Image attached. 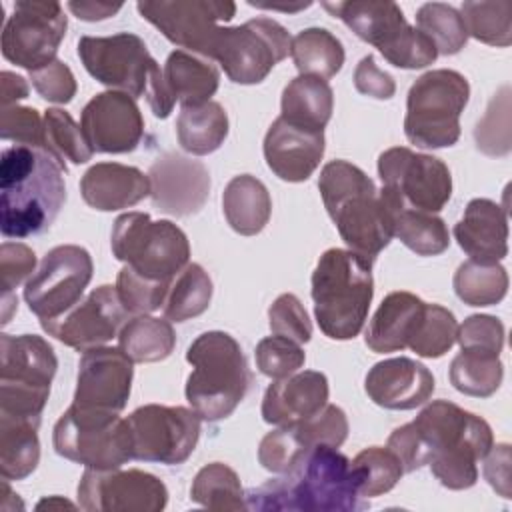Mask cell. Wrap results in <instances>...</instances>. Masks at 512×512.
I'll return each instance as SVG.
<instances>
[{"label":"cell","mask_w":512,"mask_h":512,"mask_svg":"<svg viewBox=\"0 0 512 512\" xmlns=\"http://www.w3.org/2000/svg\"><path fill=\"white\" fill-rule=\"evenodd\" d=\"M406 446L416 464H430L432 474L450 490H464L478 480V460L492 448L490 424L448 402L434 400L404 424Z\"/></svg>","instance_id":"cell-1"},{"label":"cell","mask_w":512,"mask_h":512,"mask_svg":"<svg viewBox=\"0 0 512 512\" xmlns=\"http://www.w3.org/2000/svg\"><path fill=\"white\" fill-rule=\"evenodd\" d=\"M366 506L350 460L328 444L306 450L278 478L246 494V508L258 512H354Z\"/></svg>","instance_id":"cell-2"},{"label":"cell","mask_w":512,"mask_h":512,"mask_svg":"<svg viewBox=\"0 0 512 512\" xmlns=\"http://www.w3.org/2000/svg\"><path fill=\"white\" fill-rule=\"evenodd\" d=\"M66 166L42 146L14 144L0 160V230L6 238L46 232L66 200Z\"/></svg>","instance_id":"cell-3"},{"label":"cell","mask_w":512,"mask_h":512,"mask_svg":"<svg viewBox=\"0 0 512 512\" xmlns=\"http://www.w3.org/2000/svg\"><path fill=\"white\" fill-rule=\"evenodd\" d=\"M318 190L340 238L372 264L394 236V212L372 178L346 160H332L320 172Z\"/></svg>","instance_id":"cell-4"},{"label":"cell","mask_w":512,"mask_h":512,"mask_svg":"<svg viewBox=\"0 0 512 512\" xmlns=\"http://www.w3.org/2000/svg\"><path fill=\"white\" fill-rule=\"evenodd\" d=\"M78 56L86 72L100 84L128 96L146 98L156 118H168L174 98L166 88L164 72L150 56L144 40L132 32L112 36H82Z\"/></svg>","instance_id":"cell-5"},{"label":"cell","mask_w":512,"mask_h":512,"mask_svg":"<svg viewBox=\"0 0 512 512\" xmlns=\"http://www.w3.org/2000/svg\"><path fill=\"white\" fill-rule=\"evenodd\" d=\"M186 360L192 372L186 380V400L208 422L228 418L244 400L252 374L234 336L210 330L188 346Z\"/></svg>","instance_id":"cell-6"},{"label":"cell","mask_w":512,"mask_h":512,"mask_svg":"<svg viewBox=\"0 0 512 512\" xmlns=\"http://www.w3.org/2000/svg\"><path fill=\"white\" fill-rule=\"evenodd\" d=\"M374 296L372 264L344 248H330L312 272L314 316L332 340L360 334Z\"/></svg>","instance_id":"cell-7"},{"label":"cell","mask_w":512,"mask_h":512,"mask_svg":"<svg viewBox=\"0 0 512 512\" xmlns=\"http://www.w3.org/2000/svg\"><path fill=\"white\" fill-rule=\"evenodd\" d=\"M322 8L340 18L360 40L376 46L396 68H424L438 56L434 44L406 22L400 6L394 2L348 0L324 2Z\"/></svg>","instance_id":"cell-8"},{"label":"cell","mask_w":512,"mask_h":512,"mask_svg":"<svg viewBox=\"0 0 512 512\" xmlns=\"http://www.w3.org/2000/svg\"><path fill=\"white\" fill-rule=\"evenodd\" d=\"M468 96V80L456 70L438 68L416 78L406 100V138L418 148L454 146Z\"/></svg>","instance_id":"cell-9"},{"label":"cell","mask_w":512,"mask_h":512,"mask_svg":"<svg viewBox=\"0 0 512 512\" xmlns=\"http://www.w3.org/2000/svg\"><path fill=\"white\" fill-rule=\"evenodd\" d=\"M112 254L150 280L172 282L188 264L186 234L170 220H152L146 212H126L112 228Z\"/></svg>","instance_id":"cell-10"},{"label":"cell","mask_w":512,"mask_h":512,"mask_svg":"<svg viewBox=\"0 0 512 512\" xmlns=\"http://www.w3.org/2000/svg\"><path fill=\"white\" fill-rule=\"evenodd\" d=\"M0 350V414L40 420L58 368L52 346L36 334H2Z\"/></svg>","instance_id":"cell-11"},{"label":"cell","mask_w":512,"mask_h":512,"mask_svg":"<svg viewBox=\"0 0 512 512\" xmlns=\"http://www.w3.org/2000/svg\"><path fill=\"white\" fill-rule=\"evenodd\" d=\"M118 414L72 404L54 424V450L86 468H120L132 458V436L128 420Z\"/></svg>","instance_id":"cell-12"},{"label":"cell","mask_w":512,"mask_h":512,"mask_svg":"<svg viewBox=\"0 0 512 512\" xmlns=\"http://www.w3.org/2000/svg\"><path fill=\"white\" fill-rule=\"evenodd\" d=\"M290 36L272 18H252L240 26H220L208 60H216L236 84H258L290 52Z\"/></svg>","instance_id":"cell-13"},{"label":"cell","mask_w":512,"mask_h":512,"mask_svg":"<svg viewBox=\"0 0 512 512\" xmlns=\"http://www.w3.org/2000/svg\"><path fill=\"white\" fill-rule=\"evenodd\" d=\"M382 196L392 212L400 208L436 214L452 196L448 166L430 154H418L404 146L388 148L378 158Z\"/></svg>","instance_id":"cell-14"},{"label":"cell","mask_w":512,"mask_h":512,"mask_svg":"<svg viewBox=\"0 0 512 512\" xmlns=\"http://www.w3.org/2000/svg\"><path fill=\"white\" fill-rule=\"evenodd\" d=\"M92 258L76 244L46 252L24 286V300L40 320H56L72 310L92 280Z\"/></svg>","instance_id":"cell-15"},{"label":"cell","mask_w":512,"mask_h":512,"mask_svg":"<svg viewBox=\"0 0 512 512\" xmlns=\"http://www.w3.org/2000/svg\"><path fill=\"white\" fill-rule=\"evenodd\" d=\"M132 458L158 464H182L200 438V416L184 406L146 404L128 418Z\"/></svg>","instance_id":"cell-16"},{"label":"cell","mask_w":512,"mask_h":512,"mask_svg":"<svg viewBox=\"0 0 512 512\" xmlns=\"http://www.w3.org/2000/svg\"><path fill=\"white\" fill-rule=\"evenodd\" d=\"M66 16L58 2L18 0L2 30V54L30 72L56 60L66 34Z\"/></svg>","instance_id":"cell-17"},{"label":"cell","mask_w":512,"mask_h":512,"mask_svg":"<svg viewBox=\"0 0 512 512\" xmlns=\"http://www.w3.org/2000/svg\"><path fill=\"white\" fill-rule=\"evenodd\" d=\"M166 502L164 482L144 470L88 468L78 484V504L88 512H158Z\"/></svg>","instance_id":"cell-18"},{"label":"cell","mask_w":512,"mask_h":512,"mask_svg":"<svg viewBox=\"0 0 512 512\" xmlns=\"http://www.w3.org/2000/svg\"><path fill=\"white\" fill-rule=\"evenodd\" d=\"M136 8L140 16L156 26L172 44L204 58L220 28L218 22H228L236 14L234 2L220 0L138 2Z\"/></svg>","instance_id":"cell-19"},{"label":"cell","mask_w":512,"mask_h":512,"mask_svg":"<svg viewBox=\"0 0 512 512\" xmlns=\"http://www.w3.org/2000/svg\"><path fill=\"white\" fill-rule=\"evenodd\" d=\"M126 318L128 310L124 308L116 286L104 284L94 288L64 316L56 320H40V324L44 332L62 344L86 352L116 338L128 322Z\"/></svg>","instance_id":"cell-20"},{"label":"cell","mask_w":512,"mask_h":512,"mask_svg":"<svg viewBox=\"0 0 512 512\" xmlns=\"http://www.w3.org/2000/svg\"><path fill=\"white\" fill-rule=\"evenodd\" d=\"M348 436V420L342 408L326 404L320 412L294 424L268 432L258 446V462L274 474L286 472L306 450L328 444L340 446Z\"/></svg>","instance_id":"cell-21"},{"label":"cell","mask_w":512,"mask_h":512,"mask_svg":"<svg viewBox=\"0 0 512 512\" xmlns=\"http://www.w3.org/2000/svg\"><path fill=\"white\" fill-rule=\"evenodd\" d=\"M82 134L100 154H126L136 150L144 136V118L136 100L124 92H100L80 116Z\"/></svg>","instance_id":"cell-22"},{"label":"cell","mask_w":512,"mask_h":512,"mask_svg":"<svg viewBox=\"0 0 512 512\" xmlns=\"http://www.w3.org/2000/svg\"><path fill=\"white\" fill-rule=\"evenodd\" d=\"M132 360L120 350L98 346L86 350L78 362L74 402L82 408L122 412L132 388Z\"/></svg>","instance_id":"cell-23"},{"label":"cell","mask_w":512,"mask_h":512,"mask_svg":"<svg viewBox=\"0 0 512 512\" xmlns=\"http://www.w3.org/2000/svg\"><path fill=\"white\" fill-rule=\"evenodd\" d=\"M148 178L152 204L172 216L196 214L210 194L206 166L176 152L158 156L148 170Z\"/></svg>","instance_id":"cell-24"},{"label":"cell","mask_w":512,"mask_h":512,"mask_svg":"<svg viewBox=\"0 0 512 512\" xmlns=\"http://www.w3.org/2000/svg\"><path fill=\"white\" fill-rule=\"evenodd\" d=\"M324 156V130H308L278 116L264 136L268 168L286 182H304Z\"/></svg>","instance_id":"cell-25"},{"label":"cell","mask_w":512,"mask_h":512,"mask_svg":"<svg viewBox=\"0 0 512 512\" xmlns=\"http://www.w3.org/2000/svg\"><path fill=\"white\" fill-rule=\"evenodd\" d=\"M368 398L388 410H412L434 392L432 372L410 358H388L374 364L364 380Z\"/></svg>","instance_id":"cell-26"},{"label":"cell","mask_w":512,"mask_h":512,"mask_svg":"<svg viewBox=\"0 0 512 512\" xmlns=\"http://www.w3.org/2000/svg\"><path fill=\"white\" fill-rule=\"evenodd\" d=\"M328 404V380L322 372L304 370L272 382L262 398V418L274 426L294 424Z\"/></svg>","instance_id":"cell-27"},{"label":"cell","mask_w":512,"mask_h":512,"mask_svg":"<svg viewBox=\"0 0 512 512\" xmlns=\"http://www.w3.org/2000/svg\"><path fill=\"white\" fill-rule=\"evenodd\" d=\"M454 238L470 260L500 262L508 254L506 210L488 198L470 200L454 226Z\"/></svg>","instance_id":"cell-28"},{"label":"cell","mask_w":512,"mask_h":512,"mask_svg":"<svg viewBox=\"0 0 512 512\" xmlns=\"http://www.w3.org/2000/svg\"><path fill=\"white\" fill-rule=\"evenodd\" d=\"M80 192L90 208L112 212L144 200L150 194V178L134 166L98 162L84 172Z\"/></svg>","instance_id":"cell-29"},{"label":"cell","mask_w":512,"mask_h":512,"mask_svg":"<svg viewBox=\"0 0 512 512\" xmlns=\"http://www.w3.org/2000/svg\"><path fill=\"white\" fill-rule=\"evenodd\" d=\"M424 308L426 302L412 292H390L366 328V346L378 354L408 348L418 330Z\"/></svg>","instance_id":"cell-30"},{"label":"cell","mask_w":512,"mask_h":512,"mask_svg":"<svg viewBox=\"0 0 512 512\" xmlns=\"http://www.w3.org/2000/svg\"><path fill=\"white\" fill-rule=\"evenodd\" d=\"M164 82L174 102L182 106H198L210 102V96L218 90V68L204 56L174 50L164 64Z\"/></svg>","instance_id":"cell-31"},{"label":"cell","mask_w":512,"mask_h":512,"mask_svg":"<svg viewBox=\"0 0 512 512\" xmlns=\"http://www.w3.org/2000/svg\"><path fill=\"white\" fill-rule=\"evenodd\" d=\"M222 210L230 228L242 236H254L270 220L272 200L266 186L250 176H234L222 194Z\"/></svg>","instance_id":"cell-32"},{"label":"cell","mask_w":512,"mask_h":512,"mask_svg":"<svg viewBox=\"0 0 512 512\" xmlns=\"http://www.w3.org/2000/svg\"><path fill=\"white\" fill-rule=\"evenodd\" d=\"M282 118L308 130H324L332 116L334 94L326 80L316 76H296L282 92Z\"/></svg>","instance_id":"cell-33"},{"label":"cell","mask_w":512,"mask_h":512,"mask_svg":"<svg viewBox=\"0 0 512 512\" xmlns=\"http://www.w3.org/2000/svg\"><path fill=\"white\" fill-rule=\"evenodd\" d=\"M40 420L0 414V474L6 480H24L40 460Z\"/></svg>","instance_id":"cell-34"},{"label":"cell","mask_w":512,"mask_h":512,"mask_svg":"<svg viewBox=\"0 0 512 512\" xmlns=\"http://www.w3.org/2000/svg\"><path fill=\"white\" fill-rule=\"evenodd\" d=\"M176 136L180 146L194 156H206L218 150L228 136L226 110L214 100L198 106H182L176 118Z\"/></svg>","instance_id":"cell-35"},{"label":"cell","mask_w":512,"mask_h":512,"mask_svg":"<svg viewBox=\"0 0 512 512\" xmlns=\"http://www.w3.org/2000/svg\"><path fill=\"white\" fill-rule=\"evenodd\" d=\"M174 346L176 334L170 320L148 314L130 318L118 334V348L132 362H160L172 354Z\"/></svg>","instance_id":"cell-36"},{"label":"cell","mask_w":512,"mask_h":512,"mask_svg":"<svg viewBox=\"0 0 512 512\" xmlns=\"http://www.w3.org/2000/svg\"><path fill=\"white\" fill-rule=\"evenodd\" d=\"M290 56L300 76L332 78L344 64L342 42L326 28H306L290 40Z\"/></svg>","instance_id":"cell-37"},{"label":"cell","mask_w":512,"mask_h":512,"mask_svg":"<svg viewBox=\"0 0 512 512\" xmlns=\"http://www.w3.org/2000/svg\"><path fill=\"white\" fill-rule=\"evenodd\" d=\"M454 292L468 306L498 304L508 292L506 268L498 262L466 260L454 274Z\"/></svg>","instance_id":"cell-38"},{"label":"cell","mask_w":512,"mask_h":512,"mask_svg":"<svg viewBox=\"0 0 512 512\" xmlns=\"http://www.w3.org/2000/svg\"><path fill=\"white\" fill-rule=\"evenodd\" d=\"M502 376L504 366L500 362V354L492 352L462 350L450 364V382L466 396H492L500 388Z\"/></svg>","instance_id":"cell-39"},{"label":"cell","mask_w":512,"mask_h":512,"mask_svg":"<svg viewBox=\"0 0 512 512\" xmlns=\"http://www.w3.org/2000/svg\"><path fill=\"white\" fill-rule=\"evenodd\" d=\"M212 300V280L200 264L186 268L172 280L164 300V316L170 322H184L208 310Z\"/></svg>","instance_id":"cell-40"},{"label":"cell","mask_w":512,"mask_h":512,"mask_svg":"<svg viewBox=\"0 0 512 512\" xmlns=\"http://www.w3.org/2000/svg\"><path fill=\"white\" fill-rule=\"evenodd\" d=\"M190 498L208 510L246 508L238 474L222 462H210L198 470L190 486Z\"/></svg>","instance_id":"cell-41"},{"label":"cell","mask_w":512,"mask_h":512,"mask_svg":"<svg viewBox=\"0 0 512 512\" xmlns=\"http://www.w3.org/2000/svg\"><path fill=\"white\" fill-rule=\"evenodd\" d=\"M394 236L418 256L442 254L450 244L444 220L430 212L394 210Z\"/></svg>","instance_id":"cell-42"},{"label":"cell","mask_w":512,"mask_h":512,"mask_svg":"<svg viewBox=\"0 0 512 512\" xmlns=\"http://www.w3.org/2000/svg\"><path fill=\"white\" fill-rule=\"evenodd\" d=\"M358 492L362 498H372L390 492L404 474L398 456L386 446H370L356 454L350 462Z\"/></svg>","instance_id":"cell-43"},{"label":"cell","mask_w":512,"mask_h":512,"mask_svg":"<svg viewBox=\"0 0 512 512\" xmlns=\"http://www.w3.org/2000/svg\"><path fill=\"white\" fill-rule=\"evenodd\" d=\"M416 26L442 56L458 54L468 40L460 12L442 2L422 4L416 12Z\"/></svg>","instance_id":"cell-44"},{"label":"cell","mask_w":512,"mask_h":512,"mask_svg":"<svg viewBox=\"0 0 512 512\" xmlns=\"http://www.w3.org/2000/svg\"><path fill=\"white\" fill-rule=\"evenodd\" d=\"M468 36L506 48L512 42V2H464L460 12Z\"/></svg>","instance_id":"cell-45"},{"label":"cell","mask_w":512,"mask_h":512,"mask_svg":"<svg viewBox=\"0 0 512 512\" xmlns=\"http://www.w3.org/2000/svg\"><path fill=\"white\" fill-rule=\"evenodd\" d=\"M44 148L62 164L64 160L84 164L94 154L82 134V128L62 108H48L44 112Z\"/></svg>","instance_id":"cell-46"},{"label":"cell","mask_w":512,"mask_h":512,"mask_svg":"<svg viewBox=\"0 0 512 512\" xmlns=\"http://www.w3.org/2000/svg\"><path fill=\"white\" fill-rule=\"evenodd\" d=\"M458 322L454 314L440 304H426L422 320L408 348L422 358H440L456 342Z\"/></svg>","instance_id":"cell-47"},{"label":"cell","mask_w":512,"mask_h":512,"mask_svg":"<svg viewBox=\"0 0 512 512\" xmlns=\"http://www.w3.org/2000/svg\"><path fill=\"white\" fill-rule=\"evenodd\" d=\"M170 284L172 282L150 280L146 276H140L130 266H124L116 278V290L124 308L128 310V314L136 316L150 314L164 306Z\"/></svg>","instance_id":"cell-48"},{"label":"cell","mask_w":512,"mask_h":512,"mask_svg":"<svg viewBox=\"0 0 512 512\" xmlns=\"http://www.w3.org/2000/svg\"><path fill=\"white\" fill-rule=\"evenodd\" d=\"M510 100L508 86H504L490 102L484 118L476 124L474 138L478 150L488 156H502L510 152V128H500V124H510Z\"/></svg>","instance_id":"cell-49"},{"label":"cell","mask_w":512,"mask_h":512,"mask_svg":"<svg viewBox=\"0 0 512 512\" xmlns=\"http://www.w3.org/2000/svg\"><path fill=\"white\" fill-rule=\"evenodd\" d=\"M306 354L298 342L284 336H266L256 346L258 370L274 380L286 378L304 366Z\"/></svg>","instance_id":"cell-50"},{"label":"cell","mask_w":512,"mask_h":512,"mask_svg":"<svg viewBox=\"0 0 512 512\" xmlns=\"http://www.w3.org/2000/svg\"><path fill=\"white\" fill-rule=\"evenodd\" d=\"M270 330L278 336L290 338L298 344H304L312 336V322L308 318L306 308L298 300V296L286 292L280 294L272 306L268 308Z\"/></svg>","instance_id":"cell-51"},{"label":"cell","mask_w":512,"mask_h":512,"mask_svg":"<svg viewBox=\"0 0 512 512\" xmlns=\"http://www.w3.org/2000/svg\"><path fill=\"white\" fill-rule=\"evenodd\" d=\"M0 136L2 140H12L16 144L44 148V118H40L36 108L18 104L2 106Z\"/></svg>","instance_id":"cell-52"},{"label":"cell","mask_w":512,"mask_h":512,"mask_svg":"<svg viewBox=\"0 0 512 512\" xmlns=\"http://www.w3.org/2000/svg\"><path fill=\"white\" fill-rule=\"evenodd\" d=\"M456 342L462 350H478L500 354L504 346V324L496 316H468L456 332Z\"/></svg>","instance_id":"cell-53"},{"label":"cell","mask_w":512,"mask_h":512,"mask_svg":"<svg viewBox=\"0 0 512 512\" xmlns=\"http://www.w3.org/2000/svg\"><path fill=\"white\" fill-rule=\"evenodd\" d=\"M30 80L40 98L48 102L68 104L76 96V78L62 60H54L44 68L30 72Z\"/></svg>","instance_id":"cell-54"},{"label":"cell","mask_w":512,"mask_h":512,"mask_svg":"<svg viewBox=\"0 0 512 512\" xmlns=\"http://www.w3.org/2000/svg\"><path fill=\"white\" fill-rule=\"evenodd\" d=\"M34 268L36 254L26 244L4 242L0 246V284L4 294H12V290L26 280Z\"/></svg>","instance_id":"cell-55"},{"label":"cell","mask_w":512,"mask_h":512,"mask_svg":"<svg viewBox=\"0 0 512 512\" xmlns=\"http://www.w3.org/2000/svg\"><path fill=\"white\" fill-rule=\"evenodd\" d=\"M354 86L360 94L378 98V100H388L396 92V84L392 76L384 70H380L374 62V56H364L356 70H354Z\"/></svg>","instance_id":"cell-56"},{"label":"cell","mask_w":512,"mask_h":512,"mask_svg":"<svg viewBox=\"0 0 512 512\" xmlns=\"http://www.w3.org/2000/svg\"><path fill=\"white\" fill-rule=\"evenodd\" d=\"M484 458V478L502 498H510V446H492Z\"/></svg>","instance_id":"cell-57"},{"label":"cell","mask_w":512,"mask_h":512,"mask_svg":"<svg viewBox=\"0 0 512 512\" xmlns=\"http://www.w3.org/2000/svg\"><path fill=\"white\" fill-rule=\"evenodd\" d=\"M70 12H74L80 20L86 22H96V20H106L114 16L122 4H108V2H68Z\"/></svg>","instance_id":"cell-58"},{"label":"cell","mask_w":512,"mask_h":512,"mask_svg":"<svg viewBox=\"0 0 512 512\" xmlns=\"http://www.w3.org/2000/svg\"><path fill=\"white\" fill-rule=\"evenodd\" d=\"M0 78H2V98H0L2 106H12L16 104V100L28 96V84L22 76L4 70Z\"/></svg>","instance_id":"cell-59"},{"label":"cell","mask_w":512,"mask_h":512,"mask_svg":"<svg viewBox=\"0 0 512 512\" xmlns=\"http://www.w3.org/2000/svg\"><path fill=\"white\" fill-rule=\"evenodd\" d=\"M250 6H258V8H266V10H282V12H298V10H304L308 6H312V2H298V4H270V2H254V0H248Z\"/></svg>","instance_id":"cell-60"},{"label":"cell","mask_w":512,"mask_h":512,"mask_svg":"<svg viewBox=\"0 0 512 512\" xmlns=\"http://www.w3.org/2000/svg\"><path fill=\"white\" fill-rule=\"evenodd\" d=\"M36 508L38 510H44V508H76V504H72V502H68V500H64V498H60V496H50V498H44V500H40L38 504H36Z\"/></svg>","instance_id":"cell-61"},{"label":"cell","mask_w":512,"mask_h":512,"mask_svg":"<svg viewBox=\"0 0 512 512\" xmlns=\"http://www.w3.org/2000/svg\"><path fill=\"white\" fill-rule=\"evenodd\" d=\"M18 308V300L12 294H2V324L10 322V314L12 310Z\"/></svg>","instance_id":"cell-62"}]
</instances>
